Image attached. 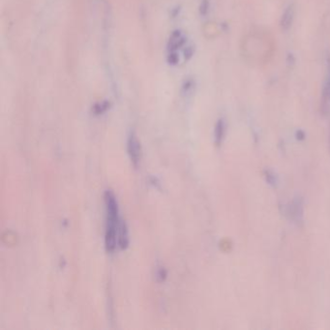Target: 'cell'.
<instances>
[{"label": "cell", "mask_w": 330, "mask_h": 330, "mask_svg": "<svg viewBox=\"0 0 330 330\" xmlns=\"http://www.w3.org/2000/svg\"><path fill=\"white\" fill-rule=\"evenodd\" d=\"M106 206L105 247L108 253L114 252L118 244L120 228V208L116 196L112 190H106L104 194Z\"/></svg>", "instance_id": "6da1fadb"}, {"label": "cell", "mask_w": 330, "mask_h": 330, "mask_svg": "<svg viewBox=\"0 0 330 330\" xmlns=\"http://www.w3.org/2000/svg\"><path fill=\"white\" fill-rule=\"evenodd\" d=\"M127 151L132 165L138 168L142 159V146L134 131H131L127 138Z\"/></svg>", "instance_id": "7a4b0ae2"}, {"label": "cell", "mask_w": 330, "mask_h": 330, "mask_svg": "<svg viewBox=\"0 0 330 330\" xmlns=\"http://www.w3.org/2000/svg\"><path fill=\"white\" fill-rule=\"evenodd\" d=\"M286 213L290 220L294 223L300 224L303 222V202L302 200L298 198L294 200L288 206Z\"/></svg>", "instance_id": "3957f363"}, {"label": "cell", "mask_w": 330, "mask_h": 330, "mask_svg": "<svg viewBox=\"0 0 330 330\" xmlns=\"http://www.w3.org/2000/svg\"><path fill=\"white\" fill-rule=\"evenodd\" d=\"M294 18V5L290 4L286 7L280 20V26L282 30L286 31L290 30Z\"/></svg>", "instance_id": "277c9868"}, {"label": "cell", "mask_w": 330, "mask_h": 330, "mask_svg": "<svg viewBox=\"0 0 330 330\" xmlns=\"http://www.w3.org/2000/svg\"><path fill=\"white\" fill-rule=\"evenodd\" d=\"M129 230L125 221L120 220L118 228V246L122 250H126L129 246Z\"/></svg>", "instance_id": "5b68a950"}, {"label": "cell", "mask_w": 330, "mask_h": 330, "mask_svg": "<svg viewBox=\"0 0 330 330\" xmlns=\"http://www.w3.org/2000/svg\"><path fill=\"white\" fill-rule=\"evenodd\" d=\"M226 134V122L225 120H219L216 123L215 130H214V140L215 144L217 146H220L223 142V140L225 138Z\"/></svg>", "instance_id": "8992f818"}, {"label": "cell", "mask_w": 330, "mask_h": 330, "mask_svg": "<svg viewBox=\"0 0 330 330\" xmlns=\"http://www.w3.org/2000/svg\"><path fill=\"white\" fill-rule=\"evenodd\" d=\"M168 277V271L166 270L165 268L160 266L157 271H156V279L159 283L165 282L166 279Z\"/></svg>", "instance_id": "52a82bcc"}, {"label": "cell", "mask_w": 330, "mask_h": 330, "mask_svg": "<svg viewBox=\"0 0 330 330\" xmlns=\"http://www.w3.org/2000/svg\"><path fill=\"white\" fill-rule=\"evenodd\" d=\"M106 108H108V104H106V103H104V104H98V105L95 106L94 112H95L96 114H103L104 112L106 110Z\"/></svg>", "instance_id": "ba28073f"}, {"label": "cell", "mask_w": 330, "mask_h": 330, "mask_svg": "<svg viewBox=\"0 0 330 330\" xmlns=\"http://www.w3.org/2000/svg\"><path fill=\"white\" fill-rule=\"evenodd\" d=\"M266 180L270 182V184H276L277 183V180L276 176H274V174L270 170H266Z\"/></svg>", "instance_id": "9c48e42d"}, {"label": "cell", "mask_w": 330, "mask_h": 330, "mask_svg": "<svg viewBox=\"0 0 330 330\" xmlns=\"http://www.w3.org/2000/svg\"><path fill=\"white\" fill-rule=\"evenodd\" d=\"M150 183L157 189H160V183L156 178H150Z\"/></svg>", "instance_id": "30bf717a"}]
</instances>
